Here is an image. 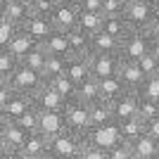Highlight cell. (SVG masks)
Here are the masks:
<instances>
[{
  "label": "cell",
  "mask_w": 159,
  "mask_h": 159,
  "mask_svg": "<svg viewBox=\"0 0 159 159\" xmlns=\"http://www.w3.org/2000/svg\"><path fill=\"white\" fill-rule=\"evenodd\" d=\"M150 55H154V60L159 62V40L152 38V45H150Z\"/></svg>",
  "instance_id": "cell-46"
},
{
  "label": "cell",
  "mask_w": 159,
  "mask_h": 159,
  "mask_svg": "<svg viewBox=\"0 0 159 159\" xmlns=\"http://www.w3.org/2000/svg\"><path fill=\"white\" fill-rule=\"evenodd\" d=\"M90 50L93 52H102V55H119L121 50V40L112 38V36H107V33H95L93 38H90Z\"/></svg>",
  "instance_id": "cell-24"
},
{
  "label": "cell",
  "mask_w": 159,
  "mask_h": 159,
  "mask_svg": "<svg viewBox=\"0 0 159 159\" xmlns=\"http://www.w3.org/2000/svg\"><path fill=\"white\" fill-rule=\"evenodd\" d=\"M124 93H126V88H124V83H121L119 74L100 81V100H102V102H107V105H112L114 100H119Z\"/></svg>",
  "instance_id": "cell-19"
},
{
  "label": "cell",
  "mask_w": 159,
  "mask_h": 159,
  "mask_svg": "<svg viewBox=\"0 0 159 159\" xmlns=\"http://www.w3.org/2000/svg\"><path fill=\"white\" fill-rule=\"evenodd\" d=\"M38 131L45 135L48 140L60 135V133L66 131V121H64V114L62 112H40V124H38Z\"/></svg>",
  "instance_id": "cell-15"
},
{
  "label": "cell",
  "mask_w": 159,
  "mask_h": 159,
  "mask_svg": "<svg viewBox=\"0 0 159 159\" xmlns=\"http://www.w3.org/2000/svg\"><path fill=\"white\" fill-rule=\"evenodd\" d=\"M119 79H121V83H124V88H126V90H131V93H138L140 86L145 83L147 76L143 74V69L138 66V62H124V60H121Z\"/></svg>",
  "instance_id": "cell-13"
},
{
  "label": "cell",
  "mask_w": 159,
  "mask_h": 159,
  "mask_svg": "<svg viewBox=\"0 0 159 159\" xmlns=\"http://www.w3.org/2000/svg\"><path fill=\"white\" fill-rule=\"evenodd\" d=\"M79 159H107V152H105V150H98V147H93V145H88V143H86V147L81 150V157Z\"/></svg>",
  "instance_id": "cell-42"
},
{
  "label": "cell",
  "mask_w": 159,
  "mask_h": 159,
  "mask_svg": "<svg viewBox=\"0 0 159 159\" xmlns=\"http://www.w3.org/2000/svg\"><path fill=\"white\" fill-rule=\"evenodd\" d=\"M19 31V26H14L12 21L2 19L0 21V50H7V45H10V40L14 38V33Z\"/></svg>",
  "instance_id": "cell-36"
},
{
  "label": "cell",
  "mask_w": 159,
  "mask_h": 159,
  "mask_svg": "<svg viewBox=\"0 0 159 159\" xmlns=\"http://www.w3.org/2000/svg\"><path fill=\"white\" fill-rule=\"evenodd\" d=\"M12 88L7 86V83H0V112H2V107L7 105V102H10V98H12Z\"/></svg>",
  "instance_id": "cell-44"
},
{
  "label": "cell",
  "mask_w": 159,
  "mask_h": 159,
  "mask_svg": "<svg viewBox=\"0 0 159 159\" xmlns=\"http://www.w3.org/2000/svg\"><path fill=\"white\" fill-rule=\"evenodd\" d=\"M48 159H60V157H52V154H48Z\"/></svg>",
  "instance_id": "cell-55"
},
{
  "label": "cell",
  "mask_w": 159,
  "mask_h": 159,
  "mask_svg": "<svg viewBox=\"0 0 159 159\" xmlns=\"http://www.w3.org/2000/svg\"><path fill=\"white\" fill-rule=\"evenodd\" d=\"M66 40H69V57H83L88 60L93 50H90V36H86L83 31L74 29V31L66 33Z\"/></svg>",
  "instance_id": "cell-16"
},
{
  "label": "cell",
  "mask_w": 159,
  "mask_h": 159,
  "mask_svg": "<svg viewBox=\"0 0 159 159\" xmlns=\"http://www.w3.org/2000/svg\"><path fill=\"white\" fill-rule=\"evenodd\" d=\"M138 95H140V98L157 100V102H159V76H147V79H145V83L140 86Z\"/></svg>",
  "instance_id": "cell-35"
},
{
  "label": "cell",
  "mask_w": 159,
  "mask_h": 159,
  "mask_svg": "<svg viewBox=\"0 0 159 159\" xmlns=\"http://www.w3.org/2000/svg\"><path fill=\"white\" fill-rule=\"evenodd\" d=\"M81 12H102V0H79Z\"/></svg>",
  "instance_id": "cell-43"
},
{
  "label": "cell",
  "mask_w": 159,
  "mask_h": 159,
  "mask_svg": "<svg viewBox=\"0 0 159 159\" xmlns=\"http://www.w3.org/2000/svg\"><path fill=\"white\" fill-rule=\"evenodd\" d=\"M157 76H159V71H157Z\"/></svg>",
  "instance_id": "cell-58"
},
{
  "label": "cell",
  "mask_w": 159,
  "mask_h": 159,
  "mask_svg": "<svg viewBox=\"0 0 159 159\" xmlns=\"http://www.w3.org/2000/svg\"><path fill=\"white\" fill-rule=\"evenodd\" d=\"M31 100H33V107H36L38 112H64V107H66V100L62 98L52 86H48V83L40 88Z\"/></svg>",
  "instance_id": "cell-10"
},
{
  "label": "cell",
  "mask_w": 159,
  "mask_h": 159,
  "mask_svg": "<svg viewBox=\"0 0 159 159\" xmlns=\"http://www.w3.org/2000/svg\"><path fill=\"white\" fill-rule=\"evenodd\" d=\"M0 159H17V154H12V152H5V150H0Z\"/></svg>",
  "instance_id": "cell-49"
},
{
  "label": "cell",
  "mask_w": 159,
  "mask_h": 159,
  "mask_svg": "<svg viewBox=\"0 0 159 159\" xmlns=\"http://www.w3.org/2000/svg\"><path fill=\"white\" fill-rule=\"evenodd\" d=\"M76 100H81L83 105H95L100 100V81L93 79V76L88 81H83L79 86V90H76Z\"/></svg>",
  "instance_id": "cell-28"
},
{
  "label": "cell",
  "mask_w": 159,
  "mask_h": 159,
  "mask_svg": "<svg viewBox=\"0 0 159 159\" xmlns=\"http://www.w3.org/2000/svg\"><path fill=\"white\" fill-rule=\"evenodd\" d=\"M64 74L74 81V83H76V86H81L83 81L90 79V66H88V60H83V57H66Z\"/></svg>",
  "instance_id": "cell-22"
},
{
  "label": "cell",
  "mask_w": 159,
  "mask_h": 159,
  "mask_svg": "<svg viewBox=\"0 0 159 159\" xmlns=\"http://www.w3.org/2000/svg\"><path fill=\"white\" fill-rule=\"evenodd\" d=\"M5 5H7L5 0H0V21L5 19Z\"/></svg>",
  "instance_id": "cell-51"
},
{
  "label": "cell",
  "mask_w": 159,
  "mask_h": 159,
  "mask_svg": "<svg viewBox=\"0 0 159 159\" xmlns=\"http://www.w3.org/2000/svg\"><path fill=\"white\" fill-rule=\"evenodd\" d=\"M26 135L17 124H5L0 121V147L5 152H12V154H19L24 150V143H26Z\"/></svg>",
  "instance_id": "cell-9"
},
{
  "label": "cell",
  "mask_w": 159,
  "mask_h": 159,
  "mask_svg": "<svg viewBox=\"0 0 159 159\" xmlns=\"http://www.w3.org/2000/svg\"><path fill=\"white\" fill-rule=\"evenodd\" d=\"M88 66H90V76L98 81L109 79V76H116L121 66V57L119 55H102V52H93L88 57Z\"/></svg>",
  "instance_id": "cell-7"
},
{
  "label": "cell",
  "mask_w": 159,
  "mask_h": 159,
  "mask_svg": "<svg viewBox=\"0 0 159 159\" xmlns=\"http://www.w3.org/2000/svg\"><path fill=\"white\" fill-rule=\"evenodd\" d=\"M131 154H133V147L128 143H119L116 147H112L107 152V159H131Z\"/></svg>",
  "instance_id": "cell-41"
},
{
  "label": "cell",
  "mask_w": 159,
  "mask_h": 159,
  "mask_svg": "<svg viewBox=\"0 0 159 159\" xmlns=\"http://www.w3.org/2000/svg\"><path fill=\"white\" fill-rule=\"evenodd\" d=\"M40 48L52 57H69V40H66V33L62 31H52L40 43Z\"/></svg>",
  "instance_id": "cell-17"
},
{
  "label": "cell",
  "mask_w": 159,
  "mask_h": 159,
  "mask_svg": "<svg viewBox=\"0 0 159 159\" xmlns=\"http://www.w3.org/2000/svg\"><path fill=\"white\" fill-rule=\"evenodd\" d=\"M55 0H31V14L36 17H50L55 10Z\"/></svg>",
  "instance_id": "cell-37"
},
{
  "label": "cell",
  "mask_w": 159,
  "mask_h": 159,
  "mask_svg": "<svg viewBox=\"0 0 159 159\" xmlns=\"http://www.w3.org/2000/svg\"><path fill=\"white\" fill-rule=\"evenodd\" d=\"M57 5H79V0H55Z\"/></svg>",
  "instance_id": "cell-50"
},
{
  "label": "cell",
  "mask_w": 159,
  "mask_h": 159,
  "mask_svg": "<svg viewBox=\"0 0 159 159\" xmlns=\"http://www.w3.org/2000/svg\"><path fill=\"white\" fill-rule=\"evenodd\" d=\"M29 2H31V0H29Z\"/></svg>",
  "instance_id": "cell-59"
},
{
  "label": "cell",
  "mask_w": 159,
  "mask_h": 159,
  "mask_svg": "<svg viewBox=\"0 0 159 159\" xmlns=\"http://www.w3.org/2000/svg\"><path fill=\"white\" fill-rule=\"evenodd\" d=\"M86 143L93 145V147H98V150L109 152L112 147H116L119 143H124V140H121V133H119V124L112 121V124H105V126L90 128V131L86 133Z\"/></svg>",
  "instance_id": "cell-5"
},
{
  "label": "cell",
  "mask_w": 159,
  "mask_h": 159,
  "mask_svg": "<svg viewBox=\"0 0 159 159\" xmlns=\"http://www.w3.org/2000/svg\"><path fill=\"white\" fill-rule=\"evenodd\" d=\"M0 121H2V119H0Z\"/></svg>",
  "instance_id": "cell-61"
},
{
  "label": "cell",
  "mask_w": 159,
  "mask_h": 159,
  "mask_svg": "<svg viewBox=\"0 0 159 159\" xmlns=\"http://www.w3.org/2000/svg\"><path fill=\"white\" fill-rule=\"evenodd\" d=\"M138 66L143 69L145 76H157V71H159V62L154 60V55H150V52L143 55V57L138 60Z\"/></svg>",
  "instance_id": "cell-40"
},
{
  "label": "cell",
  "mask_w": 159,
  "mask_h": 159,
  "mask_svg": "<svg viewBox=\"0 0 159 159\" xmlns=\"http://www.w3.org/2000/svg\"><path fill=\"white\" fill-rule=\"evenodd\" d=\"M126 10L124 0H102V14L105 17H121Z\"/></svg>",
  "instance_id": "cell-38"
},
{
  "label": "cell",
  "mask_w": 159,
  "mask_h": 159,
  "mask_svg": "<svg viewBox=\"0 0 159 159\" xmlns=\"http://www.w3.org/2000/svg\"><path fill=\"white\" fill-rule=\"evenodd\" d=\"M102 21H105V14H102V12H81L79 26H76V29L93 38L95 33L102 31Z\"/></svg>",
  "instance_id": "cell-25"
},
{
  "label": "cell",
  "mask_w": 159,
  "mask_h": 159,
  "mask_svg": "<svg viewBox=\"0 0 159 159\" xmlns=\"http://www.w3.org/2000/svg\"><path fill=\"white\" fill-rule=\"evenodd\" d=\"M48 143H50V140H48L40 131L29 133L21 152H26V154H48Z\"/></svg>",
  "instance_id": "cell-30"
},
{
  "label": "cell",
  "mask_w": 159,
  "mask_h": 159,
  "mask_svg": "<svg viewBox=\"0 0 159 159\" xmlns=\"http://www.w3.org/2000/svg\"><path fill=\"white\" fill-rule=\"evenodd\" d=\"M64 121H66V131L86 135L90 131V114H88V105H83L81 100H71L64 107Z\"/></svg>",
  "instance_id": "cell-6"
},
{
  "label": "cell",
  "mask_w": 159,
  "mask_h": 159,
  "mask_svg": "<svg viewBox=\"0 0 159 159\" xmlns=\"http://www.w3.org/2000/svg\"><path fill=\"white\" fill-rule=\"evenodd\" d=\"M124 2H126V5H133V2H140V0H124Z\"/></svg>",
  "instance_id": "cell-53"
},
{
  "label": "cell",
  "mask_w": 159,
  "mask_h": 159,
  "mask_svg": "<svg viewBox=\"0 0 159 159\" xmlns=\"http://www.w3.org/2000/svg\"><path fill=\"white\" fill-rule=\"evenodd\" d=\"M33 107V100L29 95H21V93H12L10 102L2 107V112H0V119L5 121V124H17L21 119V114L29 112Z\"/></svg>",
  "instance_id": "cell-11"
},
{
  "label": "cell",
  "mask_w": 159,
  "mask_h": 159,
  "mask_svg": "<svg viewBox=\"0 0 159 159\" xmlns=\"http://www.w3.org/2000/svg\"><path fill=\"white\" fill-rule=\"evenodd\" d=\"M7 86L12 88L14 93H21V95L33 98L40 88L45 86V79H43L38 71H31V69H26L24 64H19L10 76H7Z\"/></svg>",
  "instance_id": "cell-3"
},
{
  "label": "cell",
  "mask_w": 159,
  "mask_h": 159,
  "mask_svg": "<svg viewBox=\"0 0 159 159\" xmlns=\"http://www.w3.org/2000/svg\"><path fill=\"white\" fill-rule=\"evenodd\" d=\"M128 31L131 29H128L124 14L121 17H105V21H102V33H107V36H112L116 40H124L128 36Z\"/></svg>",
  "instance_id": "cell-26"
},
{
  "label": "cell",
  "mask_w": 159,
  "mask_h": 159,
  "mask_svg": "<svg viewBox=\"0 0 159 159\" xmlns=\"http://www.w3.org/2000/svg\"><path fill=\"white\" fill-rule=\"evenodd\" d=\"M64 69H66V57H52V55H48L45 66H43V79H45V83L57 79V76H62Z\"/></svg>",
  "instance_id": "cell-32"
},
{
  "label": "cell",
  "mask_w": 159,
  "mask_h": 159,
  "mask_svg": "<svg viewBox=\"0 0 159 159\" xmlns=\"http://www.w3.org/2000/svg\"><path fill=\"white\" fill-rule=\"evenodd\" d=\"M17 66H19V60L14 55H10V50H0V71L5 76H10Z\"/></svg>",
  "instance_id": "cell-39"
},
{
  "label": "cell",
  "mask_w": 159,
  "mask_h": 159,
  "mask_svg": "<svg viewBox=\"0 0 159 159\" xmlns=\"http://www.w3.org/2000/svg\"><path fill=\"white\" fill-rule=\"evenodd\" d=\"M38 124H40V112L36 109V107H31L29 112H24L21 119L17 121V126H19L24 133H36L38 131Z\"/></svg>",
  "instance_id": "cell-34"
},
{
  "label": "cell",
  "mask_w": 159,
  "mask_h": 159,
  "mask_svg": "<svg viewBox=\"0 0 159 159\" xmlns=\"http://www.w3.org/2000/svg\"><path fill=\"white\" fill-rule=\"evenodd\" d=\"M5 2H10V0H5Z\"/></svg>",
  "instance_id": "cell-57"
},
{
  "label": "cell",
  "mask_w": 159,
  "mask_h": 159,
  "mask_svg": "<svg viewBox=\"0 0 159 159\" xmlns=\"http://www.w3.org/2000/svg\"><path fill=\"white\" fill-rule=\"evenodd\" d=\"M154 7H157V17H159V0H154Z\"/></svg>",
  "instance_id": "cell-54"
},
{
  "label": "cell",
  "mask_w": 159,
  "mask_h": 159,
  "mask_svg": "<svg viewBox=\"0 0 159 159\" xmlns=\"http://www.w3.org/2000/svg\"><path fill=\"white\" fill-rule=\"evenodd\" d=\"M140 98V95H138ZM159 116V102L157 100H147V98H140L138 100V119L143 121V124H147V121H152Z\"/></svg>",
  "instance_id": "cell-33"
},
{
  "label": "cell",
  "mask_w": 159,
  "mask_h": 159,
  "mask_svg": "<svg viewBox=\"0 0 159 159\" xmlns=\"http://www.w3.org/2000/svg\"><path fill=\"white\" fill-rule=\"evenodd\" d=\"M83 147H86V135L64 131V133H60V135L50 138V143H48V154L60 157V159H79Z\"/></svg>",
  "instance_id": "cell-1"
},
{
  "label": "cell",
  "mask_w": 159,
  "mask_h": 159,
  "mask_svg": "<svg viewBox=\"0 0 159 159\" xmlns=\"http://www.w3.org/2000/svg\"><path fill=\"white\" fill-rule=\"evenodd\" d=\"M0 150H2V147H0Z\"/></svg>",
  "instance_id": "cell-60"
},
{
  "label": "cell",
  "mask_w": 159,
  "mask_h": 159,
  "mask_svg": "<svg viewBox=\"0 0 159 159\" xmlns=\"http://www.w3.org/2000/svg\"><path fill=\"white\" fill-rule=\"evenodd\" d=\"M19 29H21L24 33H29V36H31V38L38 43V45L55 31V29H52V21H50V17H36V14H31V17H29V19L24 21Z\"/></svg>",
  "instance_id": "cell-14"
},
{
  "label": "cell",
  "mask_w": 159,
  "mask_h": 159,
  "mask_svg": "<svg viewBox=\"0 0 159 159\" xmlns=\"http://www.w3.org/2000/svg\"><path fill=\"white\" fill-rule=\"evenodd\" d=\"M124 19H126V24H128L131 31H150L152 21L157 19L154 0H140V2L126 5V10H124Z\"/></svg>",
  "instance_id": "cell-2"
},
{
  "label": "cell",
  "mask_w": 159,
  "mask_h": 159,
  "mask_svg": "<svg viewBox=\"0 0 159 159\" xmlns=\"http://www.w3.org/2000/svg\"><path fill=\"white\" fill-rule=\"evenodd\" d=\"M150 45H152L150 31H128V36L121 40L119 57L124 62H138L143 55L150 52Z\"/></svg>",
  "instance_id": "cell-4"
},
{
  "label": "cell",
  "mask_w": 159,
  "mask_h": 159,
  "mask_svg": "<svg viewBox=\"0 0 159 159\" xmlns=\"http://www.w3.org/2000/svg\"><path fill=\"white\" fill-rule=\"evenodd\" d=\"M17 159H48V154H26V152H19Z\"/></svg>",
  "instance_id": "cell-47"
},
{
  "label": "cell",
  "mask_w": 159,
  "mask_h": 159,
  "mask_svg": "<svg viewBox=\"0 0 159 159\" xmlns=\"http://www.w3.org/2000/svg\"><path fill=\"white\" fill-rule=\"evenodd\" d=\"M0 83H7V76H5L2 71H0Z\"/></svg>",
  "instance_id": "cell-52"
},
{
  "label": "cell",
  "mask_w": 159,
  "mask_h": 159,
  "mask_svg": "<svg viewBox=\"0 0 159 159\" xmlns=\"http://www.w3.org/2000/svg\"><path fill=\"white\" fill-rule=\"evenodd\" d=\"M31 17V2L29 0H10L5 5V19L12 21L14 26H21Z\"/></svg>",
  "instance_id": "cell-18"
},
{
  "label": "cell",
  "mask_w": 159,
  "mask_h": 159,
  "mask_svg": "<svg viewBox=\"0 0 159 159\" xmlns=\"http://www.w3.org/2000/svg\"><path fill=\"white\" fill-rule=\"evenodd\" d=\"M45 60H48V52H45L40 45H36L31 52H29L26 57L19 62V64H24L26 69H31V71H38L40 76H43V66H45Z\"/></svg>",
  "instance_id": "cell-31"
},
{
  "label": "cell",
  "mask_w": 159,
  "mask_h": 159,
  "mask_svg": "<svg viewBox=\"0 0 159 159\" xmlns=\"http://www.w3.org/2000/svg\"><path fill=\"white\" fill-rule=\"evenodd\" d=\"M38 45V43H36V40L31 38V36H29V33H24L19 29V31L14 33V38L10 40V45H7V50H10V55H14V57H17V60H24V57H26L29 52H31L33 48Z\"/></svg>",
  "instance_id": "cell-21"
},
{
  "label": "cell",
  "mask_w": 159,
  "mask_h": 159,
  "mask_svg": "<svg viewBox=\"0 0 159 159\" xmlns=\"http://www.w3.org/2000/svg\"><path fill=\"white\" fill-rule=\"evenodd\" d=\"M138 100H140L138 93H131V90H126L119 100H114V102H112L114 121H116V124H121V121H126V119L138 116Z\"/></svg>",
  "instance_id": "cell-12"
},
{
  "label": "cell",
  "mask_w": 159,
  "mask_h": 159,
  "mask_svg": "<svg viewBox=\"0 0 159 159\" xmlns=\"http://www.w3.org/2000/svg\"><path fill=\"white\" fill-rule=\"evenodd\" d=\"M79 17H81V10L76 5H55L52 14H50V21H52L55 31L69 33L79 26Z\"/></svg>",
  "instance_id": "cell-8"
},
{
  "label": "cell",
  "mask_w": 159,
  "mask_h": 159,
  "mask_svg": "<svg viewBox=\"0 0 159 159\" xmlns=\"http://www.w3.org/2000/svg\"><path fill=\"white\" fill-rule=\"evenodd\" d=\"M145 133L150 135V138L159 140V116H157V119H152V121H147V124H145Z\"/></svg>",
  "instance_id": "cell-45"
},
{
  "label": "cell",
  "mask_w": 159,
  "mask_h": 159,
  "mask_svg": "<svg viewBox=\"0 0 159 159\" xmlns=\"http://www.w3.org/2000/svg\"><path fill=\"white\" fill-rule=\"evenodd\" d=\"M88 114H90V128L105 126V124H112L114 121L112 105H107V102H102V100H98L95 105H88Z\"/></svg>",
  "instance_id": "cell-23"
},
{
  "label": "cell",
  "mask_w": 159,
  "mask_h": 159,
  "mask_svg": "<svg viewBox=\"0 0 159 159\" xmlns=\"http://www.w3.org/2000/svg\"><path fill=\"white\" fill-rule=\"evenodd\" d=\"M119 133H121V140L131 145L133 140H138L143 133H145V124L138 119V116H133V119H126L119 124Z\"/></svg>",
  "instance_id": "cell-27"
},
{
  "label": "cell",
  "mask_w": 159,
  "mask_h": 159,
  "mask_svg": "<svg viewBox=\"0 0 159 159\" xmlns=\"http://www.w3.org/2000/svg\"><path fill=\"white\" fill-rule=\"evenodd\" d=\"M131 147H133V154L140 159H159V140L150 138L147 133H143L138 140H133Z\"/></svg>",
  "instance_id": "cell-20"
},
{
  "label": "cell",
  "mask_w": 159,
  "mask_h": 159,
  "mask_svg": "<svg viewBox=\"0 0 159 159\" xmlns=\"http://www.w3.org/2000/svg\"><path fill=\"white\" fill-rule=\"evenodd\" d=\"M150 36L159 40V17H157V19L152 21V26H150Z\"/></svg>",
  "instance_id": "cell-48"
},
{
  "label": "cell",
  "mask_w": 159,
  "mask_h": 159,
  "mask_svg": "<svg viewBox=\"0 0 159 159\" xmlns=\"http://www.w3.org/2000/svg\"><path fill=\"white\" fill-rule=\"evenodd\" d=\"M48 86H52L55 90L66 100V102L76 100V90H79V86H76L66 74H62V76H57V79H52V81H48Z\"/></svg>",
  "instance_id": "cell-29"
},
{
  "label": "cell",
  "mask_w": 159,
  "mask_h": 159,
  "mask_svg": "<svg viewBox=\"0 0 159 159\" xmlns=\"http://www.w3.org/2000/svg\"><path fill=\"white\" fill-rule=\"evenodd\" d=\"M131 159H140V157H135V154H131Z\"/></svg>",
  "instance_id": "cell-56"
}]
</instances>
